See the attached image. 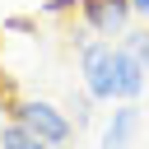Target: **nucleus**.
<instances>
[{
  "mask_svg": "<svg viewBox=\"0 0 149 149\" xmlns=\"http://www.w3.org/2000/svg\"><path fill=\"white\" fill-rule=\"evenodd\" d=\"M14 121H19L23 130H33L37 140H47L51 149L70 144V135H74L70 112L56 107V102H47V98H19V102H14Z\"/></svg>",
  "mask_w": 149,
  "mask_h": 149,
  "instance_id": "nucleus-1",
  "label": "nucleus"
},
{
  "mask_svg": "<svg viewBox=\"0 0 149 149\" xmlns=\"http://www.w3.org/2000/svg\"><path fill=\"white\" fill-rule=\"evenodd\" d=\"M116 47L107 37H88L79 47V74H84V88L93 93V102H116Z\"/></svg>",
  "mask_w": 149,
  "mask_h": 149,
  "instance_id": "nucleus-2",
  "label": "nucleus"
},
{
  "mask_svg": "<svg viewBox=\"0 0 149 149\" xmlns=\"http://www.w3.org/2000/svg\"><path fill=\"white\" fill-rule=\"evenodd\" d=\"M84 14V28L93 33V37H121L126 28H130V19H135V9H130V0H93V5H84L79 9Z\"/></svg>",
  "mask_w": 149,
  "mask_h": 149,
  "instance_id": "nucleus-3",
  "label": "nucleus"
},
{
  "mask_svg": "<svg viewBox=\"0 0 149 149\" xmlns=\"http://www.w3.org/2000/svg\"><path fill=\"white\" fill-rule=\"evenodd\" d=\"M135 130H140V107L135 102H116L112 107V121L102 130V149H130L135 144Z\"/></svg>",
  "mask_w": 149,
  "mask_h": 149,
  "instance_id": "nucleus-4",
  "label": "nucleus"
},
{
  "mask_svg": "<svg viewBox=\"0 0 149 149\" xmlns=\"http://www.w3.org/2000/svg\"><path fill=\"white\" fill-rule=\"evenodd\" d=\"M112 65H116V102H135V98L144 93V74H149V70H144L126 47H116V61H112Z\"/></svg>",
  "mask_w": 149,
  "mask_h": 149,
  "instance_id": "nucleus-5",
  "label": "nucleus"
},
{
  "mask_svg": "<svg viewBox=\"0 0 149 149\" xmlns=\"http://www.w3.org/2000/svg\"><path fill=\"white\" fill-rule=\"evenodd\" d=\"M0 149H51V144L37 140L33 130H23L19 121H9V126H0Z\"/></svg>",
  "mask_w": 149,
  "mask_h": 149,
  "instance_id": "nucleus-6",
  "label": "nucleus"
},
{
  "mask_svg": "<svg viewBox=\"0 0 149 149\" xmlns=\"http://www.w3.org/2000/svg\"><path fill=\"white\" fill-rule=\"evenodd\" d=\"M65 112H70V121H74V126H88V121H93V93H88V88H70Z\"/></svg>",
  "mask_w": 149,
  "mask_h": 149,
  "instance_id": "nucleus-7",
  "label": "nucleus"
},
{
  "mask_svg": "<svg viewBox=\"0 0 149 149\" xmlns=\"http://www.w3.org/2000/svg\"><path fill=\"white\" fill-rule=\"evenodd\" d=\"M121 37H126L121 47H126V51H130V56H135L144 70H149V23H144V28H126Z\"/></svg>",
  "mask_w": 149,
  "mask_h": 149,
  "instance_id": "nucleus-8",
  "label": "nucleus"
},
{
  "mask_svg": "<svg viewBox=\"0 0 149 149\" xmlns=\"http://www.w3.org/2000/svg\"><path fill=\"white\" fill-rule=\"evenodd\" d=\"M130 9H135V14L144 19V23H149V0H130Z\"/></svg>",
  "mask_w": 149,
  "mask_h": 149,
  "instance_id": "nucleus-9",
  "label": "nucleus"
}]
</instances>
